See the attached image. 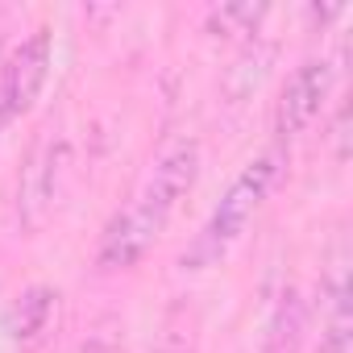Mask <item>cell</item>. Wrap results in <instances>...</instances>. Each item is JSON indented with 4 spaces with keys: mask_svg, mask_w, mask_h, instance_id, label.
<instances>
[{
    "mask_svg": "<svg viewBox=\"0 0 353 353\" xmlns=\"http://www.w3.org/2000/svg\"><path fill=\"white\" fill-rule=\"evenodd\" d=\"M196 174H200V145H196V137H174L154 158V166L145 174L137 200L129 204V212L158 237L166 229V221L174 216V208H179V200L192 192Z\"/></svg>",
    "mask_w": 353,
    "mask_h": 353,
    "instance_id": "2",
    "label": "cell"
},
{
    "mask_svg": "<svg viewBox=\"0 0 353 353\" xmlns=\"http://www.w3.org/2000/svg\"><path fill=\"white\" fill-rule=\"evenodd\" d=\"M303 332H307V303L299 299L295 287H287L279 295V303H274V316H270L266 353H299Z\"/></svg>",
    "mask_w": 353,
    "mask_h": 353,
    "instance_id": "8",
    "label": "cell"
},
{
    "mask_svg": "<svg viewBox=\"0 0 353 353\" xmlns=\"http://www.w3.org/2000/svg\"><path fill=\"white\" fill-rule=\"evenodd\" d=\"M50 75V30H34L0 67V133L34 108Z\"/></svg>",
    "mask_w": 353,
    "mask_h": 353,
    "instance_id": "3",
    "label": "cell"
},
{
    "mask_svg": "<svg viewBox=\"0 0 353 353\" xmlns=\"http://www.w3.org/2000/svg\"><path fill=\"white\" fill-rule=\"evenodd\" d=\"M63 162H67V141L42 137V141L34 145L30 166H26V174H21V188H17V212H21V225H26V229H38L42 216H46V208L54 204Z\"/></svg>",
    "mask_w": 353,
    "mask_h": 353,
    "instance_id": "5",
    "label": "cell"
},
{
    "mask_svg": "<svg viewBox=\"0 0 353 353\" xmlns=\"http://www.w3.org/2000/svg\"><path fill=\"white\" fill-rule=\"evenodd\" d=\"M54 303H59V291H54V287L30 283L26 291H17V295L9 299L5 316H0V328H5V336H9L13 345H34V341L46 332V324H50V316H54Z\"/></svg>",
    "mask_w": 353,
    "mask_h": 353,
    "instance_id": "6",
    "label": "cell"
},
{
    "mask_svg": "<svg viewBox=\"0 0 353 353\" xmlns=\"http://www.w3.org/2000/svg\"><path fill=\"white\" fill-rule=\"evenodd\" d=\"M353 345V316H349V279L345 266L324 287V320H320V353H349Z\"/></svg>",
    "mask_w": 353,
    "mask_h": 353,
    "instance_id": "7",
    "label": "cell"
},
{
    "mask_svg": "<svg viewBox=\"0 0 353 353\" xmlns=\"http://www.w3.org/2000/svg\"><path fill=\"white\" fill-rule=\"evenodd\" d=\"M328 92H332V63L328 59H303L287 75L283 100H279V137L291 141V137L307 133V125L328 104Z\"/></svg>",
    "mask_w": 353,
    "mask_h": 353,
    "instance_id": "4",
    "label": "cell"
},
{
    "mask_svg": "<svg viewBox=\"0 0 353 353\" xmlns=\"http://www.w3.org/2000/svg\"><path fill=\"white\" fill-rule=\"evenodd\" d=\"M71 353H117V332H112V328H100V332L83 336Z\"/></svg>",
    "mask_w": 353,
    "mask_h": 353,
    "instance_id": "10",
    "label": "cell"
},
{
    "mask_svg": "<svg viewBox=\"0 0 353 353\" xmlns=\"http://www.w3.org/2000/svg\"><path fill=\"white\" fill-rule=\"evenodd\" d=\"M287 166V154L283 145H270L266 154H258L254 162L241 166V174L229 183V192L221 196V204L212 208V216L204 221V229L196 233V241L183 250V270H204V266H216L229 245L245 233L250 216L262 208V200L274 192L279 174Z\"/></svg>",
    "mask_w": 353,
    "mask_h": 353,
    "instance_id": "1",
    "label": "cell"
},
{
    "mask_svg": "<svg viewBox=\"0 0 353 353\" xmlns=\"http://www.w3.org/2000/svg\"><path fill=\"white\" fill-rule=\"evenodd\" d=\"M262 17H266V5H221L208 13V30L216 38H250L258 34Z\"/></svg>",
    "mask_w": 353,
    "mask_h": 353,
    "instance_id": "9",
    "label": "cell"
}]
</instances>
